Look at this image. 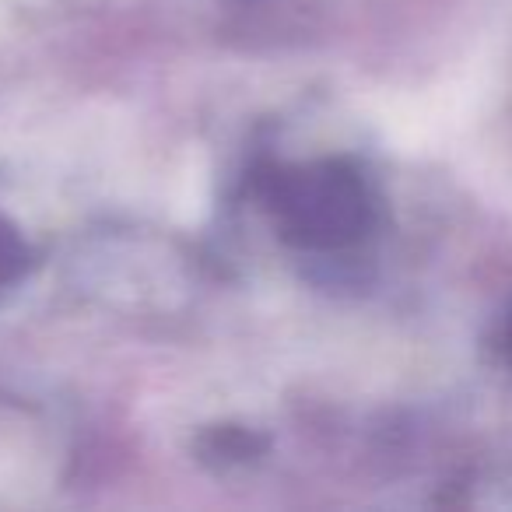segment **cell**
<instances>
[{"instance_id":"obj_1","label":"cell","mask_w":512,"mask_h":512,"mask_svg":"<svg viewBox=\"0 0 512 512\" xmlns=\"http://www.w3.org/2000/svg\"><path fill=\"white\" fill-rule=\"evenodd\" d=\"M253 193L274 214L281 239L299 249L348 246L369 221L362 183L341 162L267 165L256 172Z\"/></svg>"},{"instance_id":"obj_2","label":"cell","mask_w":512,"mask_h":512,"mask_svg":"<svg viewBox=\"0 0 512 512\" xmlns=\"http://www.w3.org/2000/svg\"><path fill=\"white\" fill-rule=\"evenodd\" d=\"M267 439L249 432L242 425H214L197 439V453L211 467H232V463H249L264 456Z\"/></svg>"},{"instance_id":"obj_3","label":"cell","mask_w":512,"mask_h":512,"mask_svg":"<svg viewBox=\"0 0 512 512\" xmlns=\"http://www.w3.org/2000/svg\"><path fill=\"white\" fill-rule=\"evenodd\" d=\"M32 264V249L8 218H0V288L15 285Z\"/></svg>"}]
</instances>
